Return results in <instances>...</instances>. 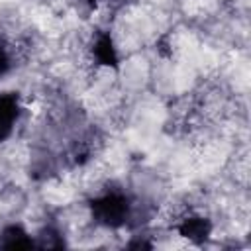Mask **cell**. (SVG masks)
I'll return each mask as SVG.
<instances>
[{
  "label": "cell",
  "mask_w": 251,
  "mask_h": 251,
  "mask_svg": "<svg viewBox=\"0 0 251 251\" xmlns=\"http://www.w3.org/2000/svg\"><path fill=\"white\" fill-rule=\"evenodd\" d=\"M12 67V57H10V49L8 43L4 39H0V76H4Z\"/></svg>",
  "instance_id": "6"
},
{
  "label": "cell",
  "mask_w": 251,
  "mask_h": 251,
  "mask_svg": "<svg viewBox=\"0 0 251 251\" xmlns=\"http://www.w3.org/2000/svg\"><path fill=\"white\" fill-rule=\"evenodd\" d=\"M210 229H212L210 222L204 220V218H200V216L186 218V220H182V224L178 226L180 235H184V237H188V239H192V241H204V239L210 235Z\"/></svg>",
  "instance_id": "4"
},
{
  "label": "cell",
  "mask_w": 251,
  "mask_h": 251,
  "mask_svg": "<svg viewBox=\"0 0 251 251\" xmlns=\"http://www.w3.org/2000/svg\"><path fill=\"white\" fill-rule=\"evenodd\" d=\"M92 218L106 227H122L131 216V202L122 190H106L90 200Z\"/></svg>",
  "instance_id": "1"
},
{
  "label": "cell",
  "mask_w": 251,
  "mask_h": 251,
  "mask_svg": "<svg viewBox=\"0 0 251 251\" xmlns=\"http://www.w3.org/2000/svg\"><path fill=\"white\" fill-rule=\"evenodd\" d=\"M84 2H88V4H94V2H96V0H84Z\"/></svg>",
  "instance_id": "7"
},
{
  "label": "cell",
  "mask_w": 251,
  "mask_h": 251,
  "mask_svg": "<svg viewBox=\"0 0 251 251\" xmlns=\"http://www.w3.org/2000/svg\"><path fill=\"white\" fill-rule=\"evenodd\" d=\"M94 57L102 65H116L118 63V55H116L114 43H112L108 33H100L96 37V41H94Z\"/></svg>",
  "instance_id": "5"
},
{
  "label": "cell",
  "mask_w": 251,
  "mask_h": 251,
  "mask_svg": "<svg viewBox=\"0 0 251 251\" xmlns=\"http://www.w3.org/2000/svg\"><path fill=\"white\" fill-rule=\"evenodd\" d=\"M37 243L33 241V237L18 224H12L8 227H4V231L0 233V247H6V249H29V247H35Z\"/></svg>",
  "instance_id": "3"
},
{
  "label": "cell",
  "mask_w": 251,
  "mask_h": 251,
  "mask_svg": "<svg viewBox=\"0 0 251 251\" xmlns=\"http://www.w3.org/2000/svg\"><path fill=\"white\" fill-rule=\"evenodd\" d=\"M20 98L16 92H2L0 94V141L10 137L18 118H20Z\"/></svg>",
  "instance_id": "2"
}]
</instances>
